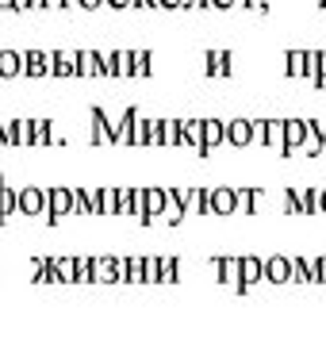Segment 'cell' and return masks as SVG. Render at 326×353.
Instances as JSON below:
<instances>
[{
    "mask_svg": "<svg viewBox=\"0 0 326 353\" xmlns=\"http://www.w3.org/2000/svg\"><path fill=\"white\" fill-rule=\"evenodd\" d=\"M203 215H219V219H227V215H238L234 188H227V185L207 188V192H203Z\"/></svg>",
    "mask_w": 326,
    "mask_h": 353,
    "instance_id": "6da1fadb",
    "label": "cell"
},
{
    "mask_svg": "<svg viewBox=\"0 0 326 353\" xmlns=\"http://www.w3.org/2000/svg\"><path fill=\"white\" fill-rule=\"evenodd\" d=\"M65 215H73V188H65V185L46 188V212H43V219L46 223H62Z\"/></svg>",
    "mask_w": 326,
    "mask_h": 353,
    "instance_id": "7a4b0ae2",
    "label": "cell"
},
{
    "mask_svg": "<svg viewBox=\"0 0 326 353\" xmlns=\"http://www.w3.org/2000/svg\"><path fill=\"white\" fill-rule=\"evenodd\" d=\"M16 212L27 215V219H43V212H46V188L43 185H23L16 192Z\"/></svg>",
    "mask_w": 326,
    "mask_h": 353,
    "instance_id": "3957f363",
    "label": "cell"
},
{
    "mask_svg": "<svg viewBox=\"0 0 326 353\" xmlns=\"http://www.w3.org/2000/svg\"><path fill=\"white\" fill-rule=\"evenodd\" d=\"M227 142L246 150L249 142H257V119H230L227 123Z\"/></svg>",
    "mask_w": 326,
    "mask_h": 353,
    "instance_id": "277c9868",
    "label": "cell"
},
{
    "mask_svg": "<svg viewBox=\"0 0 326 353\" xmlns=\"http://www.w3.org/2000/svg\"><path fill=\"white\" fill-rule=\"evenodd\" d=\"M257 142L284 154V119H257Z\"/></svg>",
    "mask_w": 326,
    "mask_h": 353,
    "instance_id": "5b68a950",
    "label": "cell"
},
{
    "mask_svg": "<svg viewBox=\"0 0 326 353\" xmlns=\"http://www.w3.org/2000/svg\"><path fill=\"white\" fill-rule=\"evenodd\" d=\"M227 142V123L223 119H203V142H200V158L215 154Z\"/></svg>",
    "mask_w": 326,
    "mask_h": 353,
    "instance_id": "8992f818",
    "label": "cell"
},
{
    "mask_svg": "<svg viewBox=\"0 0 326 353\" xmlns=\"http://www.w3.org/2000/svg\"><path fill=\"white\" fill-rule=\"evenodd\" d=\"M4 146H31V119H0Z\"/></svg>",
    "mask_w": 326,
    "mask_h": 353,
    "instance_id": "52a82bcc",
    "label": "cell"
},
{
    "mask_svg": "<svg viewBox=\"0 0 326 353\" xmlns=\"http://www.w3.org/2000/svg\"><path fill=\"white\" fill-rule=\"evenodd\" d=\"M212 269H215V276H219V281L227 284V288L246 292V288H242V273H238V257H215Z\"/></svg>",
    "mask_w": 326,
    "mask_h": 353,
    "instance_id": "ba28073f",
    "label": "cell"
},
{
    "mask_svg": "<svg viewBox=\"0 0 326 353\" xmlns=\"http://www.w3.org/2000/svg\"><path fill=\"white\" fill-rule=\"evenodd\" d=\"M185 185H176V188H165V212H161V219L165 223H185Z\"/></svg>",
    "mask_w": 326,
    "mask_h": 353,
    "instance_id": "9c48e42d",
    "label": "cell"
},
{
    "mask_svg": "<svg viewBox=\"0 0 326 353\" xmlns=\"http://www.w3.org/2000/svg\"><path fill=\"white\" fill-rule=\"evenodd\" d=\"M23 77H50V50H23Z\"/></svg>",
    "mask_w": 326,
    "mask_h": 353,
    "instance_id": "30bf717a",
    "label": "cell"
},
{
    "mask_svg": "<svg viewBox=\"0 0 326 353\" xmlns=\"http://www.w3.org/2000/svg\"><path fill=\"white\" fill-rule=\"evenodd\" d=\"M54 77H77V50H50Z\"/></svg>",
    "mask_w": 326,
    "mask_h": 353,
    "instance_id": "8fae6325",
    "label": "cell"
},
{
    "mask_svg": "<svg viewBox=\"0 0 326 353\" xmlns=\"http://www.w3.org/2000/svg\"><path fill=\"white\" fill-rule=\"evenodd\" d=\"M303 134H307V119H284V158L303 146Z\"/></svg>",
    "mask_w": 326,
    "mask_h": 353,
    "instance_id": "7c38bea8",
    "label": "cell"
},
{
    "mask_svg": "<svg viewBox=\"0 0 326 353\" xmlns=\"http://www.w3.org/2000/svg\"><path fill=\"white\" fill-rule=\"evenodd\" d=\"M288 276H292V269H288V257H284V254H276V257H269V261H261V281L288 284Z\"/></svg>",
    "mask_w": 326,
    "mask_h": 353,
    "instance_id": "4fadbf2b",
    "label": "cell"
},
{
    "mask_svg": "<svg viewBox=\"0 0 326 353\" xmlns=\"http://www.w3.org/2000/svg\"><path fill=\"white\" fill-rule=\"evenodd\" d=\"M142 208H146V219H161V212H165V188L161 185H150L142 188Z\"/></svg>",
    "mask_w": 326,
    "mask_h": 353,
    "instance_id": "5bb4252c",
    "label": "cell"
},
{
    "mask_svg": "<svg viewBox=\"0 0 326 353\" xmlns=\"http://www.w3.org/2000/svg\"><path fill=\"white\" fill-rule=\"evenodd\" d=\"M77 77H104L100 50H77Z\"/></svg>",
    "mask_w": 326,
    "mask_h": 353,
    "instance_id": "9a60e30c",
    "label": "cell"
},
{
    "mask_svg": "<svg viewBox=\"0 0 326 353\" xmlns=\"http://www.w3.org/2000/svg\"><path fill=\"white\" fill-rule=\"evenodd\" d=\"M0 77H23V50H0Z\"/></svg>",
    "mask_w": 326,
    "mask_h": 353,
    "instance_id": "2e32d148",
    "label": "cell"
},
{
    "mask_svg": "<svg viewBox=\"0 0 326 353\" xmlns=\"http://www.w3.org/2000/svg\"><path fill=\"white\" fill-rule=\"evenodd\" d=\"M200 142H203V119H181V146H192L200 154Z\"/></svg>",
    "mask_w": 326,
    "mask_h": 353,
    "instance_id": "e0dca14e",
    "label": "cell"
},
{
    "mask_svg": "<svg viewBox=\"0 0 326 353\" xmlns=\"http://www.w3.org/2000/svg\"><path fill=\"white\" fill-rule=\"evenodd\" d=\"M12 219H16V188L0 176V227L12 223Z\"/></svg>",
    "mask_w": 326,
    "mask_h": 353,
    "instance_id": "ac0fdd59",
    "label": "cell"
},
{
    "mask_svg": "<svg viewBox=\"0 0 326 353\" xmlns=\"http://www.w3.org/2000/svg\"><path fill=\"white\" fill-rule=\"evenodd\" d=\"M96 215H119V192H115L112 185H104V188H96Z\"/></svg>",
    "mask_w": 326,
    "mask_h": 353,
    "instance_id": "d6986e66",
    "label": "cell"
},
{
    "mask_svg": "<svg viewBox=\"0 0 326 353\" xmlns=\"http://www.w3.org/2000/svg\"><path fill=\"white\" fill-rule=\"evenodd\" d=\"M92 281H100V284H115V281H119L115 257H92Z\"/></svg>",
    "mask_w": 326,
    "mask_h": 353,
    "instance_id": "ffe728a7",
    "label": "cell"
},
{
    "mask_svg": "<svg viewBox=\"0 0 326 353\" xmlns=\"http://www.w3.org/2000/svg\"><path fill=\"white\" fill-rule=\"evenodd\" d=\"M203 62H207V73H212V77H230V62H234V58H230L227 50H207Z\"/></svg>",
    "mask_w": 326,
    "mask_h": 353,
    "instance_id": "44dd1931",
    "label": "cell"
},
{
    "mask_svg": "<svg viewBox=\"0 0 326 353\" xmlns=\"http://www.w3.org/2000/svg\"><path fill=\"white\" fill-rule=\"evenodd\" d=\"M238 273H242V288H249V284L261 281V257H238Z\"/></svg>",
    "mask_w": 326,
    "mask_h": 353,
    "instance_id": "7402d4cb",
    "label": "cell"
},
{
    "mask_svg": "<svg viewBox=\"0 0 326 353\" xmlns=\"http://www.w3.org/2000/svg\"><path fill=\"white\" fill-rule=\"evenodd\" d=\"M150 65H154V54L150 50H131V77H150Z\"/></svg>",
    "mask_w": 326,
    "mask_h": 353,
    "instance_id": "603a6c76",
    "label": "cell"
},
{
    "mask_svg": "<svg viewBox=\"0 0 326 353\" xmlns=\"http://www.w3.org/2000/svg\"><path fill=\"white\" fill-rule=\"evenodd\" d=\"M50 261H54V273H58V281H62V284L77 281V257H50Z\"/></svg>",
    "mask_w": 326,
    "mask_h": 353,
    "instance_id": "cb8c5ba5",
    "label": "cell"
},
{
    "mask_svg": "<svg viewBox=\"0 0 326 353\" xmlns=\"http://www.w3.org/2000/svg\"><path fill=\"white\" fill-rule=\"evenodd\" d=\"M181 281V261L176 257H158V284Z\"/></svg>",
    "mask_w": 326,
    "mask_h": 353,
    "instance_id": "d4e9b609",
    "label": "cell"
},
{
    "mask_svg": "<svg viewBox=\"0 0 326 353\" xmlns=\"http://www.w3.org/2000/svg\"><path fill=\"white\" fill-rule=\"evenodd\" d=\"M288 77H303L307 73V50H288Z\"/></svg>",
    "mask_w": 326,
    "mask_h": 353,
    "instance_id": "484cf974",
    "label": "cell"
},
{
    "mask_svg": "<svg viewBox=\"0 0 326 353\" xmlns=\"http://www.w3.org/2000/svg\"><path fill=\"white\" fill-rule=\"evenodd\" d=\"M161 146H181V119H161Z\"/></svg>",
    "mask_w": 326,
    "mask_h": 353,
    "instance_id": "4316f807",
    "label": "cell"
},
{
    "mask_svg": "<svg viewBox=\"0 0 326 353\" xmlns=\"http://www.w3.org/2000/svg\"><path fill=\"white\" fill-rule=\"evenodd\" d=\"M288 269H292L288 281H300V284L311 281V269H307V261H303V257H288Z\"/></svg>",
    "mask_w": 326,
    "mask_h": 353,
    "instance_id": "83f0119b",
    "label": "cell"
},
{
    "mask_svg": "<svg viewBox=\"0 0 326 353\" xmlns=\"http://www.w3.org/2000/svg\"><path fill=\"white\" fill-rule=\"evenodd\" d=\"M311 88H326V50H315V77Z\"/></svg>",
    "mask_w": 326,
    "mask_h": 353,
    "instance_id": "f1b7e54d",
    "label": "cell"
},
{
    "mask_svg": "<svg viewBox=\"0 0 326 353\" xmlns=\"http://www.w3.org/2000/svg\"><path fill=\"white\" fill-rule=\"evenodd\" d=\"M142 284H158V257H142Z\"/></svg>",
    "mask_w": 326,
    "mask_h": 353,
    "instance_id": "f546056e",
    "label": "cell"
},
{
    "mask_svg": "<svg viewBox=\"0 0 326 353\" xmlns=\"http://www.w3.org/2000/svg\"><path fill=\"white\" fill-rule=\"evenodd\" d=\"M73 284H92V257H77V281Z\"/></svg>",
    "mask_w": 326,
    "mask_h": 353,
    "instance_id": "4dcf8cb0",
    "label": "cell"
},
{
    "mask_svg": "<svg viewBox=\"0 0 326 353\" xmlns=\"http://www.w3.org/2000/svg\"><path fill=\"white\" fill-rule=\"evenodd\" d=\"M119 192V215H131V200H134V188H115Z\"/></svg>",
    "mask_w": 326,
    "mask_h": 353,
    "instance_id": "1f68e13d",
    "label": "cell"
},
{
    "mask_svg": "<svg viewBox=\"0 0 326 353\" xmlns=\"http://www.w3.org/2000/svg\"><path fill=\"white\" fill-rule=\"evenodd\" d=\"M238 4H246V0H207V8H238Z\"/></svg>",
    "mask_w": 326,
    "mask_h": 353,
    "instance_id": "d6a6232c",
    "label": "cell"
},
{
    "mask_svg": "<svg viewBox=\"0 0 326 353\" xmlns=\"http://www.w3.org/2000/svg\"><path fill=\"white\" fill-rule=\"evenodd\" d=\"M108 8H115V12H127V8H134V0H104Z\"/></svg>",
    "mask_w": 326,
    "mask_h": 353,
    "instance_id": "836d02e7",
    "label": "cell"
},
{
    "mask_svg": "<svg viewBox=\"0 0 326 353\" xmlns=\"http://www.w3.org/2000/svg\"><path fill=\"white\" fill-rule=\"evenodd\" d=\"M77 8H85V12H96V8H104V0H77Z\"/></svg>",
    "mask_w": 326,
    "mask_h": 353,
    "instance_id": "e575fe53",
    "label": "cell"
},
{
    "mask_svg": "<svg viewBox=\"0 0 326 353\" xmlns=\"http://www.w3.org/2000/svg\"><path fill=\"white\" fill-rule=\"evenodd\" d=\"M161 8H169V12H176V8H185V0H161Z\"/></svg>",
    "mask_w": 326,
    "mask_h": 353,
    "instance_id": "d590c367",
    "label": "cell"
},
{
    "mask_svg": "<svg viewBox=\"0 0 326 353\" xmlns=\"http://www.w3.org/2000/svg\"><path fill=\"white\" fill-rule=\"evenodd\" d=\"M27 12H46V4L43 0H27Z\"/></svg>",
    "mask_w": 326,
    "mask_h": 353,
    "instance_id": "8d00e7d4",
    "label": "cell"
},
{
    "mask_svg": "<svg viewBox=\"0 0 326 353\" xmlns=\"http://www.w3.org/2000/svg\"><path fill=\"white\" fill-rule=\"evenodd\" d=\"M246 4H249L254 12H265V8H269V0H246Z\"/></svg>",
    "mask_w": 326,
    "mask_h": 353,
    "instance_id": "74e56055",
    "label": "cell"
},
{
    "mask_svg": "<svg viewBox=\"0 0 326 353\" xmlns=\"http://www.w3.org/2000/svg\"><path fill=\"white\" fill-rule=\"evenodd\" d=\"M318 215H326V188H318Z\"/></svg>",
    "mask_w": 326,
    "mask_h": 353,
    "instance_id": "f35d334b",
    "label": "cell"
},
{
    "mask_svg": "<svg viewBox=\"0 0 326 353\" xmlns=\"http://www.w3.org/2000/svg\"><path fill=\"white\" fill-rule=\"evenodd\" d=\"M185 8H207V0H185Z\"/></svg>",
    "mask_w": 326,
    "mask_h": 353,
    "instance_id": "ab89813d",
    "label": "cell"
},
{
    "mask_svg": "<svg viewBox=\"0 0 326 353\" xmlns=\"http://www.w3.org/2000/svg\"><path fill=\"white\" fill-rule=\"evenodd\" d=\"M43 4H46L50 12H62V0H43Z\"/></svg>",
    "mask_w": 326,
    "mask_h": 353,
    "instance_id": "60d3db41",
    "label": "cell"
},
{
    "mask_svg": "<svg viewBox=\"0 0 326 353\" xmlns=\"http://www.w3.org/2000/svg\"><path fill=\"white\" fill-rule=\"evenodd\" d=\"M0 12H12V0H0Z\"/></svg>",
    "mask_w": 326,
    "mask_h": 353,
    "instance_id": "b9f144b4",
    "label": "cell"
},
{
    "mask_svg": "<svg viewBox=\"0 0 326 353\" xmlns=\"http://www.w3.org/2000/svg\"><path fill=\"white\" fill-rule=\"evenodd\" d=\"M62 8H77V0H62Z\"/></svg>",
    "mask_w": 326,
    "mask_h": 353,
    "instance_id": "7bdbcfd3",
    "label": "cell"
},
{
    "mask_svg": "<svg viewBox=\"0 0 326 353\" xmlns=\"http://www.w3.org/2000/svg\"><path fill=\"white\" fill-rule=\"evenodd\" d=\"M0 146H4V127H0Z\"/></svg>",
    "mask_w": 326,
    "mask_h": 353,
    "instance_id": "ee69618b",
    "label": "cell"
},
{
    "mask_svg": "<svg viewBox=\"0 0 326 353\" xmlns=\"http://www.w3.org/2000/svg\"><path fill=\"white\" fill-rule=\"evenodd\" d=\"M318 4H323V8H326V0H318Z\"/></svg>",
    "mask_w": 326,
    "mask_h": 353,
    "instance_id": "f6af8a7d",
    "label": "cell"
}]
</instances>
